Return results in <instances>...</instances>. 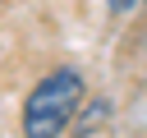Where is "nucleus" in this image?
<instances>
[{"instance_id": "obj_1", "label": "nucleus", "mask_w": 147, "mask_h": 138, "mask_svg": "<svg viewBox=\"0 0 147 138\" xmlns=\"http://www.w3.org/2000/svg\"><path fill=\"white\" fill-rule=\"evenodd\" d=\"M78 110H83V74L60 64L46 78H37V87L23 97L18 129H23V138H60Z\"/></svg>"}, {"instance_id": "obj_2", "label": "nucleus", "mask_w": 147, "mask_h": 138, "mask_svg": "<svg viewBox=\"0 0 147 138\" xmlns=\"http://www.w3.org/2000/svg\"><path fill=\"white\" fill-rule=\"evenodd\" d=\"M133 5H138V0H106V9H110V14H129Z\"/></svg>"}]
</instances>
